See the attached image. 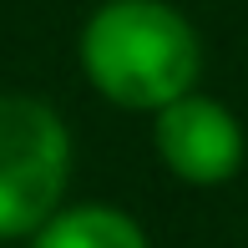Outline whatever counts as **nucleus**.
Listing matches in <instances>:
<instances>
[{
	"mask_svg": "<svg viewBox=\"0 0 248 248\" xmlns=\"http://www.w3.org/2000/svg\"><path fill=\"white\" fill-rule=\"evenodd\" d=\"M81 71L111 107L162 111L198 86L202 41L167 0H107L81 26Z\"/></svg>",
	"mask_w": 248,
	"mask_h": 248,
	"instance_id": "obj_1",
	"label": "nucleus"
},
{
	"mask_svg": "<svg viewBox=\"0 0 248 248\" xmlns=\"http://www.w3.org/2000/svg\"><path fill=\"white\" fill-rule=\"evenodd\" d=\"M71 183V132L41 96L0 92V238H36Z\"/></svg>",
	"mask_w": 248,
	"mask_h": 248,
	"instance_id": "obj_2",
	"label": "nucleus"
},
{
	"mask_svg": "<svg viewBox=\"0 0 248 248\" xmlns=\"http://www.w3.org/2000/svg\"><path fill=\"white\" fill-rule=\"evenodd\" d=\"M152 147L162 167L187 187H223L243 167V127L223 101L187 92L183 101L157 111Z\"/></svg>",
	"mask_w": 248,
	"mask_h": 248,
	"instance_id": "obj_3",
	"label": "nucleus"
},
{
	"mask_svg": "<svg viewBox=\"0 0 248 248\" xmlns=\"http://www.w3.org/2000/svg\"><path fill=\"white\" fill-rule=\"evenodd\" d=\"M31 248H147V233L111 202H71L31 238Z\"/></svg>",
	"mask_w": 248,
	"mask_h": 248,
	"instance_id": "obj_4",
	"label": "nucleus"
}]
</instances>
